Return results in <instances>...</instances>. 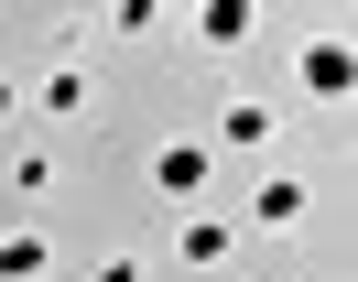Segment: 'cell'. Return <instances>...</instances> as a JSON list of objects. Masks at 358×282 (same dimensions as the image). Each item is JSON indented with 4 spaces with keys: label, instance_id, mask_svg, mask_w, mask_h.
I'll return each instance as SVG.
<instances>
[{
    "label": "cell",
    "instance_id": "obj_6",
    "mask_svg": "<svg viewBox=\"0 0 358 282\" xmlns=\"http://www.w3.org/2000/svg\"><path fill=\"white\" fill-rule=\"evenodd\" d=\"M174 260H196V272H206V260H228V228H217V217H196V228L174 239Z\"/></svg>",
    "mask_w": 358,
    "mask_h": 282
},
{
    "label": "cell",
    "instance_id": "obj_2",
    "mask_svg": "<svg viewBox=\"0 0 358 282\" xmlns=\"http://www.w3.org/2000/svg\"><path fill=\"white\" fill-rule=\"evenodd\" d=\"M44 260H55L44 228H11V239H0V282H44Z\"/></svg>",
    "mask_w": 358,
    "mask_h": 282
},
{
    "label": "cell",
    "instance_id": "obj_7",
    "mask_svg": "<svg viewBox=\"0 0 358 282\" xmlns=\"http://www.w3.org/2000/svg\"><path fill=\"white\" fill-rule=\"evenodd\" d=\"M0 120H11V87H0Z\"/></svg>",
    "mask_w": 358,
    "mask_h": 282
},
{
    "label": "cell",
    "instance_id": "obj_4",
    "mask_svg": "<svg viewBox=\"0 0 358 282\" xmlns=\"http://www.w3.org/2000/svg\"><path fill=\"white\" fill-rule=\"evenodd\" d=\"M304 87H315V98H348V43H315V55H304Z\"/></svg>",
    "mask_w": 358,
    "mask_h": 282
},
{
    "label": "cell",
    "instance_id": "obj_5",
    "mask_svg": "<svg viewBox=\"0 0 358 282\" xmlns=\"http://www.w3.org/2000/svg\"><path fill=\"white\" fill-rule=\"evenodd\" d=\"M293 217H304V185H293V174H271V185H261V228H293Z\"/></svg>",
    "mask_w": 358,
    "mask_h": 282
},
{
    "label": "cell",
    "instance_id": "obj_3",
    "mask_svg": "<svg viewBox=\"0 0 358 282\" xmlns=\"http://www.w3.org/2000/svg\"><path fill=\"white\" fill-rule=\"evenodd\" d=\"M217 141H228V152H261V141H271V108H261V98H228V108H217Z\"/></svg>",
    "mask_w": 358,
    "mask_h": 282
},
{
    "label": "cell",
    "instance_id": "obj_1",
    "mask_svg": "<svg viewBox=\"0 0 358 282\" xmlns=\"http://www.w3.org/2000/svg\"><path fill=\"white\" fill-rule=\"evenodd\" d=\"M206 163H217L206 141H174V152H152V185H163V195H196V185H206Z\"/></svg>",
    "mask_w": 358,
    "mask_h": 282
}]
</instances>
